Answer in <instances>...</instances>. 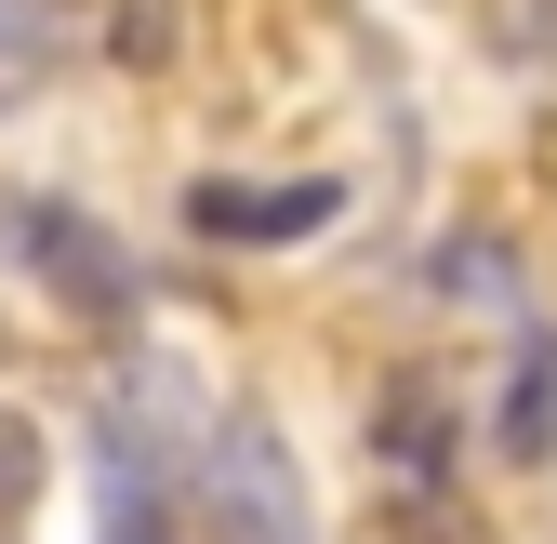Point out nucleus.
<instances>
[{
	"label": "nucleus",
	"mask_w": 557,
	"mask_h": 544,
	"mask_svg": "<svg viewBox=\"0 0 557 544\" xmlns=\"http://www.w3.org/2000/svg\"><path fill=\"white\" fill-rule=\"evenodd\" d=\"M14 226L40 239V280H53L66 306H133V265H107V239H94L81 213H53V199H14Z\"/></svg>",
	"instance_id": "obj_4"
},
{
	"label": "nucleus",
	"mask_w": 557,
	"mask_h": 544,
	"mask_svg": "<svg viewBox=\"0 0 557 544\" xmlns=\"http://www.w3.org/2000/svg\"><path fill=\"white\" fill-rule=\"evenodd\" d=\"M94 505H107V544H173V465H160V438L133 425V412H107L94 425Z\"/></svg>",
	"instance_id": "obj_2"
},
{
	"label": "nucleus",
	"mask_w": 557,
	"mask_h": 544,
	"mask_svg": "<svg viewBox=\"0 0 557 544\" xmlns=\"http://www.w3.org/2000/svg\"><path fill=\"white\" fill-rule=\"evenodd\" d=\"M199 518H213V544H319L306 531V465L278 452L265 412L213 425V452H199Z\"/></svg>",
	"instance_id": "obj_1"
},
{
	"label": "nucleus",
	"mask_w": 557,
	"mask_h": 544,
	"mask_svg": "<svg viewBox=\"0 0 557 544\" xmlns=\"http://www.w3.org/2000/svg\"><path fill=\"white\" fill-rule=\"evenodd\" d=\"M81 27H94L81 0H0V107H27L53 66L81 53Z\"/></svg>",
	"instance_id": "obj_5"
},
{
	"label": "nucleus",
	"mask_w": 557,
	"mask_h": 544,
	"mask_svg": "<svg viewBox=\"0 0 557 544\" xmlns=\"http://www.w3.org/2000/svg\"><path fill=\"white\" fill-rule=\"evenodd\" d=\"M544 452H557V332H531L505 385V465H544Z\"/></svg>",
	"instance_id": "obj_6"
},
{
	"label": "nucleus",
	"mask_w": 557,
	"mask_h": 544,
	"mask_svg": "<svg viewBox=\"0 0 557 544\" xmlns=\"http://www.w3.org/2000/svg\"><path fill=\"white\" fill-rule=\"evenodd\" d=\"M186 226L199 239H319L332 186H186Z\"/></svg>",
	"instance_id": "obj_3"
},
{
	"label": "nucleus",
	"mask_w": 557,
	"mask_h": 544,
	"mask_svg": "<svg viewBox=\"0 0 557 544\" xmlns=\"http://www.w3.org/2000/svg\"><path fill=\"white\" fill-rule=\"evenodd\" d=\"M27 492H40V438L0 412V518H27Z\"/></svg>",
	"instance_id": "obj_7"
}]
</instances>
